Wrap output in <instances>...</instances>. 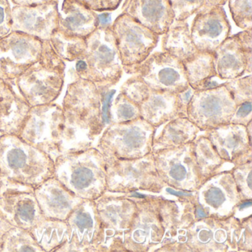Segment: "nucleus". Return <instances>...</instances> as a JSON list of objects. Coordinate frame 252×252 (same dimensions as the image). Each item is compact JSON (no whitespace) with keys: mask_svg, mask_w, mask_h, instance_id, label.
Here are the masks:
<instances>
[{"mask_svg":"<svg viewBox=\"0 0 252 252\" xmlns=\"http://www.w3.org/2000/svg\"><path fill=\"white\" fill-rule=\"evenodd\" d=\"M236 105L224 84L215 88L194 91L187 107V118L200 131L230 123Z\"/></svg>","mask_w":252,"mask_h":252,"instance_id":"11","label":"nucleus"},{"mask_svg":"<svg viewBox=\"0 0 252 252\" xmlns=\"http://www.w3.org/2000/svg\"><path fill=\"white\" fill-rule=\"evenodd\" d=\"M124 71L132 74L157 47L160 36L123 14L110 25Z\"/></svg>","mask_w":252,"mask_h":252,"instance_id":"9","label":"nucleus"},{"mask_svg":"<svg viewBox=\"0 0 252 252\" xmlns=\"http://www.w3.org/2000/svg\"><path fill=\"white\" fill-rule=\"evenodd\" d=\"M175 21H187L205 5V0H169Z\"/></svg>","mask_w":252,"mask_h":252,"instance_id":"39","label":"nucleus"},{"mask_svg":"<svg viewBox=\"0 0 252 252\" xmlns=\"http://www.w3.org/2000/svg\"><path fill=\"white\" fill-rule=\"evenodd\" d=\"M156 128L144 119L112 123L102 132L96 148L104 158L137 159L153 153Z\"/></svg>","mask_w":252,"mask_h":252,"instance_id":"6","label":"nucleus"},{"mask_svg":"<svg viewBox=\"0 0 252 252\" xmlns=\"http://www.w3.org/2000/svg\"><path fill=\"white\" fill-rule=\"evenodd\" d=\"M62 108L66 150L92 147L105 128L99 88L94 82L76 78L67 86Z\"/></svg>","mask_w":252,"mask_h":252,"instance_id":"1","label":"nucleus"},{"mask_svg":"<svg viewBox=\"0 0 252 252\" xmlns=\"http://www.w3.org/2000/svg\"><path fill=\"white\" fill-rule=\"evenodd\" d=\"M122 13L158 36L164 34L175 22L169 0H126Z\"/></svg>","mask_w":252,"mask_h":252,"instance_id":"22","label":"nucleus"},{"mask_svg":"<svg viewBox=\"0 0 252 252\" xmlns=\"http://www.w3.org/2000/svg\"><path fill=\"white\" fill-rule=\"evenodd\" d=\"M198 201L203 210L216 216L230 215L243 201L232 172H223L206 179L199 187ZM208 213V215H209Z\"/></svg>","mask_w":252,"mask_h":252,"instance_id":"19","label":"nucleus"},{"mask_svg":"<svg viewBox=\"0 0 252 252\" xmlns=\"http://www.w3.org/2000/svg\"><path fill=\"white\" fill-rule=\"evenodd\" d=\"M63 108L55 103L31 107L18 136L53 160L65 151Z\"/></svg>","mask_w":252,"mask_h":252,"instance_id":"7","label":"nucleus"},{"mask_svg":"<svg viewBox=\"0 0 252 252\" xmlns=\"http://www.w3.org/2000/svg\"><path fill=\"white\" fill-rule=\"evenodd\" d=\"M102 226V242L100 252L110 250L113 237H125L136 213L137 205L132 200L114 198L109 191L94 200Z\"/></svg>","mask_w":252,"mask_h":252,"instance_id":"15","label":"nucleus"},{"mask_svg":"<svg viewBox=\"0 0 252 252\" xmlns=\"http://www.w3.org/2000/svg\"><path fill=\"white\" fill-rule=\"evenodd\" d=\"M0 211L14 226L28 231L45 218L33 189L8 183L0 191Z\"/></svg>","mask_w":252,"mask_h":252,"instance_id":"16","label":"nucleus"},{"mask_svg":"<svg viewBox=\"0 0 252 252\" xmlns=\"http://www.w3.org/2000/svg\"><path fill=\"white\" fill-rule=\"evenodd\" d=\"M155 165L163 184L189 191L203 182L196 161L194 144L153 153Z\"/></svg>","mask_w":252,"mask_h":252,"instance_id":"10","label":"nucleus"},{"mask_svg":"<svg viewBox=\"0 0 252 252\" xmlns=\"http://www.w3.org/2000/svg\"><path fill=\"white\" fill-rule=\"evenodd\" d=\"M228 8L237 27L252 29V0H228Z\"/></svg>","mask_w":252,"mask_h":252,"instance_id":"36","label":"nucleus"},{"mask_svg":"<svg viewBox=\"0 0 252 252\" xmlns=\"http://www.w3.org/2000/svg\"><path fill=\"white\" fill-rule=\"evenodd\" d=\"M95 12L113 11L119 8L122 0H76Z\"/></svg>","mask_w":252,"mask_h":252,"instance_id":"41","label":"nucleus"},{"mask_svg":"<svg viewBox=\"0 0 252 252\" xmlns=\"http://www.w3.org/2000/svg\"><path fill=\"white\" fill-rule=\"evenodd\" d=\"M59 2L35 6H15L11 8V32H20L42 41L49 40L58 28Z\"/></svg>","mask_w":252,"mask_h":252,"instance_id":"18","label":"nucleus"},{"mask_svg":"<svg viewBox=\"0 0 252 252\" xmlns=\"http://www.w3.org/2000/svg\"><path fill=\"white\" fill-rule=\"evenodd\" d=\"M49 42L63 61H76L83 55L87 48L86 38L68 36L57 30L51 35Z\"/></svg>","mask_w":252,"mask_h":252,"instance_id":"33","label":"nucleus"},{"mask_svg":"<svg viewBox=\"0 0 252 252\" xmlns=\"http://www.w3.org/2000/svg\"><path fill=\"white\" fill-rule=\"evenodd\" d=\"M100 26L99 17L76 0H64L59 12L57 31L68 35L87 38Z\"/></svg>","mask_w":252,"mask_h":252,"instance_id":"23","label":"nucleus"},{"mask_svg":"<svg viewBox=\"0 0 252 252\" xmlns=\"http://www.w3.org/2000/svg\"><path fill=\"white\" fill-rule=\"evenodd\" d=\"M162 52L169 54L180 61H187L198 52L191 37L190 28L186 21H175L162 35Z\"/></svg>","mask_w":252,"mask_h":252,"instance_id":"29","label":"nucleus"},{"mask_svg":"<svg viewBox=\"0 0 252 252\" xmlns=\"http://www.w3.org/2000/svg\"><path fill=\"white\" fill-rule=\"evenodd\" d=\"M43 41L20 32L0 39V78L11 86L40 58Z\"/></svg>","mask_w":252,"mask_h":252,"instance_id":"12","label":"nucleus"},{"mask_svg":"<svg viewBox=\"0 0 252 252\" xmlns=\"http://www.w3.org/2000/svg\"><path fill=\"white\" fill-rule=\"evenodd\" d=\"M200 131V129L187 118H175L165 124L157 136L155 135L153 153L176 148L192 142Z\"/></svg>","mask_w":252,"mask_h":252,"instance_id":"27","label":"nucleus"},{"mask_svg":"<svg viewBox=\"0 0 252 252\" xmlns=\"http://www.w3.org/2000/svg\"><path fill=\"white\" fill-rule=\"evenodd\" d=\"M194 93V90L189 86L187 89L176 94L175 105L178 117L187 118V107Z\"/></svg>","mask_w":252,"mask_h":252,"instance_id":"44","label":"nucleus"},{"mask_svg":"<svg viewBox=\"0 0 252 252\" xmlns=\"http://www.w3.org/2000/svg\"><path fill=\"white\" fill-rule=\"evenodd\" d=\"M33 191L42 215L48 219L66 220L85 200L71 192L54 176L33 189Z\"/></svg>","mask_w":252,"mask_h":252,"instance_id":"21","label":"nucleus"},{"mask_svg":"<svg viewBox=\"0 0 252 252\" xmlns=\"http://www.w3.org/2000/svg\"><path fill=\"white\" fill-rule=\"evenodd\" d=\"M68 240L55 252H100L102 226L94 200H83L66 220Z\"/></svg>","mask_w":252,"mask_h":252,"instance_id":"13","label":"nucleus"},{"mask_svg":"<svg viewBox=\"0 0 252 252\" xmlns=\"http://www.w3.org/2000/svg\"><path fill=\"white\" fill-rule=\"evenodd\" d=\"M189 85L194 91H200L205 85L217 77L214 54L198 51L195 56L183 63Z\"/></svg>","mask_w":252,"mask_h":252,"instance_id":"31","label":"nucleus"},{"mask_svg":"<svg viewBox=\"0 0 252 252\" xmlns=\"http://www.w3.org/2000/svg\"><path fill=\"white\" fill-rule=\"evenodd\" d=\"M214 54L217 77L222 80H232L245 73L252 74V64L248 63L237 35L227 38Z\"/></svg>","mask_w":252,"mask_h":252,"instance_id":"24","label":"nucleus"},{"mask_svg":"<svg viewBox=\"0 0 252 252\" xmlns=\"http://www.w3.org/2000/svg\"><path fill=\"white\" fill-rule=\"evenodd\" d=\"M175 98V94L151 90L150 95L139 105L141 119L157 129L178 118Z\"/></svg>","mask_w":252,"mask_h":252,"instance_id":"28","label":"nucleus"},{"mask_svg":"<svg viewBox=\"0 0 252 252\" xmlns=\"http://www.w3.org/2000/svg\"><path fill=\"white\" fill-rule=\"evenodd\" d=\"M110 124L122 123L141 118L139 106L121 94L110 104Z\"/></svg>","mask_w":252,"mask_h":252,"instance_id":"35","label":"nucleus"},{"mask_svg":"<svg viewBox=\"0 0 252 252\" xmlns=\"http://www.w3.org/2000/svg\"><path fill=\"white\" fill-rule=\"evenodd\" d=\"M128 234H131L132 241L140 244L139 251L148 250L149 245L153 246L160 243L164 237V226L158 209L155 210L148 205L140 209L137 206L136 213Z\"/></svg>","mask_w":252,"mask_h":252,"instance_id":"26","label":"nucleus"},{"mask_svg":"<svg viewBox=\"0 0 252 252\" xmlns=\"http://www.w3.org/2000/svg\"><path fill=\"white\" fill-rule=\"evenodd\" d=\"M166 191L170 195H175L177 196V197H189V196L193 195V193L184 192V191H175V189L169 188V187L166 189Z\"/></svg>","mask_w":252,"mask_h":252,"instance_id":"48","label":"nucleus"},{"mask_svg":"<svg viewBox=\"0 0 252 252\" xmlns=\"http://www.w3.org/2000/svg\"><path fill=\"white\" fill-rule=\"evenodd\" d=\"M151 89L136 75L128 79L121 88V94L138 106L150 95Z\"/></svg>","mask_w":252,"mask_h":252,"instance_id":"37","label":"nucleus"},{"mask_svg":"<svg viewBox=\"0 0 252 252\" xmlns=\"http://www.w3.org/2000/svg\"><path fill=\"white\" fill-rule=\"evenodd\" d=\"M13 3L17 6H35L50 3L54 0H11Z\"/></svg>","mask_w":252,"mask_h":252,"instance_id":"47","label":"nucleus"},{"mask_svg":"<svg viewBox=\"0 0 252 252\" xmlns=\"http://www.w3.org/2000/svg\"><path fill=\"white\" fill-rule=\"evenodd\" d=\"M132 74L141 78L152 91L178 94L189 85L181 61L164 52L150 54Z\"/></svg>","mask_w":252,"mask_h":252,"instance_id":"14","label":"nucleus"},{"mask_svg":"<svg viewBox=\"0 0 252 252\" xmlns=\"http://www.w3.org/2000/svg\"><path fill=\"white\" fill-rule=\"evenodd\" d=\"M236 35H237L242 48L244 51L248 63L249 64H252V29L243 31V32H240Z\"/></svg>","mask_w":252,"mask_h":252,"instance_id":"45","label":"nucleus"},{"mask_svg":"<svg viewBox=\"0 0 252 252\" xmlns=\"http://www.w3.org/2000/svg\"><path fill=\"white\" fill-rule=\"evenodd\" d=\"M31 107L13 86L0 78V132L17 135L27 117Z\"/></svg>","mask_w":252,"mask_h":252,"instance_id":"25","label":"nucleus"},{"mask_svg":"<svg viewBox=\"0 0 252 252\" xmlns=\"http://www.w3.org/2000/svg\"><path fill=\"white\" fill-rule=\"evenodd\" d=\"M54 177L83 200L107 191L105 160L96 147L67 149L54 160Z\"/></svg>","mask_w":252,"mask_h":252,"instance_id":"2","label":"nucleus"},{"mask_svg":"<svg viewBox=\"0 0 252 252\" xmlns=\"http://www.w3.org/2000/svg\"><path fill=\"white\" fill-rule=\"evenodd\" d=\"M204 132L222 160L239 165L247 163L244 158L251 160L252 138L246 126L228 123Z\"/></svg>","mask_w":252,"mask_h":252,"instance_id":"20","label":"nucleus"},{"mask_svg":"<svg viewBox=\"0 0 252 252\" xmlns=\"http://www.w3.org/2000/svg\"><path fill=\"white\" fill-rule=\"evenodd\" d=\"M65 69L49 40L43 41L40 58L17 79L15 86L31 107L54 103L63 91Z\"/></svg>","mask_w":252,"mask_h":252,"instance_id":"5","label":"nucleus"},{"mask_svg":"<svg viewBox=\"0 0 252 252\" xmlns=\"http://www.w3.org/2000/svg\"><path fill=\"white\" fill-rule=\"evenodd\" d=\"M191 23L190 33L197 49L213 54L231 36V25L223 7H203Z\"/></svg>","mask_w":252,"mask_h":252,"instance_id":"17","label":"nucleus"},{"mask_svg":"<svg viewBox=\"0 0 252 252\" xmlns=\"http://www.w3.org/2000/svg\"><path fill=\"white\" fill-rule=\"evenodd\" d=\"M11 8L8 0H0V39L11 32Z\"/></svg>","mask_w":252,"mask_h":252,"instance_id":"42","label":"nucleus"},{"mask_svg":"<svg viewBox=\"0 0 252 252\" xmlns=\"http://www.w3.org/2000/svg\"><path fill=\"white\" fill-rule=\"evenodd\" d=\"M193 144L196 161L204 182L212 177V174H216L215 171L223 163V160L220 157L212 143L205 135L197 136Z\"/></svg>","mask_w":252,"mask_h":252,"instance_id":"32","label":"nucleus"},{"mask_svg":"<svg viewBox=\"0 0 252 252\" xmlns=\"http://www.w3.org/2000/svg\"><path fill=\"white\" fill-rule=\"evenodd\" d=\"M227 2L228 0H205V5L203 7L216 6V5L223 6Z\"/></svg>","mask_w":252,"mask_h":252,"instance_id":"49","label":"nucleus"},{"mask_svg":"<svg viewBox=\"0 0 252 252\" xmlns=\"http://www.w3.org/2000/svg\"><path fill=\"white\" fill-rule=\"evenodd\" d=\"M252 101H246L236 107L235 112L231 118L230 123L247 126L252 119Z\"/></svg>","mask_w":252,"mask_h":252,"instance_id":"43","label":"nucleus"},{"mask_svg":"<svg viewBox=\"0 0 252 252\" xmlns=\"http://www.w3.org/2000/svg\"><path fill=\"white\" fill-rule=\"evenodd\" d=\"M34 240L44 252H56L68 240L66 220L45 218L30 230Z\"/></svg>","mask_w":252,"mask_h":252,"instance_id":"30","label":"nucleus"},{"mask_svg":"<svg viewBox=\"0 0 252 252\" xmlns=\"http://www.w3.org/2000/svg\"><path fill=\"white\" fill-rule=\"evenodd\" d=\"M223 84L231 94L236 105L252 101V75L242 76Z\"/></svg>","mask_w":252,"mask_h":252,"instance_id":"38","label":"nucleus"},{"mask_svg":"<svg viewBox=\"0 0 252 252\" xmlns=\"http://www.w3.org/2000/svg\"><path fill=\"white\" fill-rule=\"evenodd\" d=\"M86 42L85 53L76 61V78L99 88H113L122 79L124 70L110 25L99 26Z\"/></svg>","mask_w":252,"mask_h":252,"instance_id":"4","label":"nucleus"},{"mask_svg":"<svg viewBox=\"0 0 252 252\" xmlns=\"http://www.w3.org/2000/svg\"><path fill=\"white\" fill-rule=\"evenodd\" d=\"M5 180H4L3 177H2V174L0 172V191L2 189V187L5 186Z\"/></svg>","mask_w":252,"mask_h":252,"instance_id":"50","label":"nucleus"},{"mask_svg":"<svg viewBox=\"0 0 252 252\" xmlns=\"http://www.w3.org/2000/svg\"><path fill=\"white\" fill-rule=\"evenodd\" d=\"M54 160L17 135L0 136V172L5 182L35 189L54 176Z\"/></svg>","mask_w":252,"mask_h":252,"instance_id":"3","label":"nucleus"},{"mask_svg":"<svg viewBox=\"0 0 252 252\" xmlns=\"http://www.w3.org/2000/svg\"><path fill=\"white\" fill-rule=\"evenodd\" d=\"M44 252L30 231L14 226L2 238V252Z\"/></svg>","mask_w":252,"mask_h":252,"instance_id":"34","label":"nucleus"},{"mask_svg":"<svg viewBox=\"0 0 252 252\" xmlns=\"http://www.w3.org/2000/svg\"><path fill=\"white\" fill-rule=\"evenodd\" d=\"M105 160L107 191L134 192L138 190L158 191L163 188V181L155 165L153 153L141 158Z\"/></svg>","mask_w":252,"mask_h":252,"instance_id":"8","label":"nucleus"},{"mask_svg":"<svg viewBox=\"0 0 252 252\" xmlns=\"http://www.w3.org/2000/svg\"><path fill=\"white\" fill-rule=\"evenodd\" d=\"M14 226V225L10 222V221L5 218L3 213L0 211V252H2L3 236Z\"/></svg>","mask_w":252,"mask_h":252,"instance_id":"46","label":"nucleus"},{"mask_svg":"<svg viewBox=\"0 0 252 252\" xmlns=\"http://www.w3.org/2000/svg\"><path fill=\"white\" fill-rule=\"evenodd\" d=\"M237 169L232 172L234 181L237 184L239 192L242 200H251L252 199V163L239 165Z\"/></svg>","mask_w":252,"mask_h":252,"instance_id":"40","label":"nucleus"}]
</instances>
